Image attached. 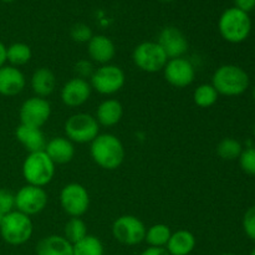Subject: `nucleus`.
<instances>
[{
	"mask_svg": "<svg viewBox=\"0 0 255 255\" xmlns=\"http://www.w3.org/2000/svg\"><path fill=\"white\" fill-rule=\"evenodd\" d=\"M90 154L97 166L107 171H115L124 163L125 147L117 136L102 133L91 142Z\"/></svg>",
	"mask_w": 255,
	"mask_h": 255,
	"instance_id": "obj_1",
	"label": "nucleus"
},
{
	"mask_svg": "<svg viewBox=\"0 0 255 255\" xmlns=\"http://www.w3.org/2000/svg\"><path fill=\"white\" fill-rule=\"evenodd\" d=\"M212 85L219 95L239 96L249 87V76L246 70L237 65H222L212 77Z\"/></svg>",
	"mask_w": 255,
	"mask_h": 255,
	"instance_id": "obj_2",
	"label": "nucleus"
},
{
	"mask_svg": "<svg viewBox=\"0 0 255 255\" xmlns=\"http://www.w3.org/2000/svg\"><path fill=\"white\" fill-rule=\"evenodd\" d=\"M218 29L226 41L239 44L248 39L252 31V20L247 12L236 6L229 7L219 17Z\"/></svg>",
	"mask_w": 255,
	"mask_h": 255,
	"instance_id": "obj_3",
	"label": "nucleus"
},
{
	"mask_svg": "<svg viewBox=\"0 0 255 255\" xmlns=\"http://www.w3.org/2000/svg\"><path fill=\"white\" fill-rule=\"evenodd\" d=\"M22 176L30 186L42 187L50 183L55 176V163L45 151L27 154L22 163Z\"/></svg>",
	"mask_w": 255,
	"mask_h": 255,
	"instance_id": "obj_4",
	"label": "nucleus"
},
{
	"mask_svg": "<svg viewBox=\"0 0 255 255\" xmlns=\"http://www.w3.org/2000/svg\"><path fill=\"white\" fill-rule=\"evenodd\" d=\"M34 232L32 221L29 216L19 211L5 214L0 227V234L4 242L10 246H22L30 241Z\"/></svg>",
	"mask_w": 255,
	"mask_h": 255,
	"instance_id": "obj_5",
	"label": "nucleus"
},
{
	"mask_svg": "<svg viewBox=\"0 0 255 255\" xmlns=\"http://www.w3.org/2000/svg\"><path fill=\"white\" fill-rule=\"evenodd\" d=\"M65 134L72 143H91L100 134V125L89 114H75L65 122Z\"/></svg>",
	"mask_w": 255,
	"mask_h": 255,
	"instance_id": "obj_6",
	"label": "nucleus"
},
{
	"mask_svg": "<svg viewBox=\"0 0 255 255\" xmlns=\"http://www.w3.org/2000/svg\"><path fill=\"white\" fill-rule=\"evenodd\" d=\"M133 64L141 71L153 74L162 71L166 66L168 57L157 41H144L134 47L132 52Z\"/></svg>",
	"mask_w": 255,
	"mask_h": 255,
	"instance_id": "obj_7",
	"label": "nucleus"
},
{
	"mask_svg": "<svg viewBox=\"0 0 255 255\" xmlns=\"http://www.w3.org/2000/svg\"><path fill=\"white\" fill-rule=\"evenodd\" d=\"M126 82L124 70L117 65L106 64L95 70L90 85L101 95H114L119 92Z\"/></svg>",
	"mask_w": 255,
	"mask_h": 255,
	"instance_id": "obj_8",
	"label": "nucleus"
},
{
	"mask_svg": "<svg viewBox=\"0 0 255 255\" xmlns=\"http://www.w3.org/2000/svg\"><path fill=\"white\" fill-rule=\"evenodd\" d=\"M146 226L137 217L125 214L119 217L112 224V236L124 246H137L142 243L146 237Z\"/></svg>",
	"mask_w": 255,
	"mask_h": 255,
	"instance_id": "obj_9",
	"label": "nucleus"
},
{
	"mask_svg": "<svg viewBox=\"0 0 255 255\" xmlns=\"http://www.w3.org/2000/svg\"><path fill=\"white\" fill-rule=\"evenodd\" d=\"M61 208L71 218H80L90 207V194L80 183H69L60 192Z\"/></svg>",
	"mask_w": 255,
	"mask_h": 255,
	"instance_id": "obj_10",
	"label": "nucleus"
},
{
	"mask_svg": "<svg viewBox=\"0 0 255 255\" xmlns=\"http://www.w3.org/2000/svg\"><path fill=\"white\" fill-rule=\"evenodd\" d=\"M47 201L49 197L42 187L26 184L15 194V208L29 217L35 216L46 208Z\"/></svg>",
	"mask_w": 255,
	"mask_h": 255,
	"instance_id": "obj_11",
	"label": "nucleus"
},
{
	"mask_svg": "<svg viewBox=\"0 0 255 255\" xmlns=\"http://www.w3.org/2000/svg\"><path fill=\"white\" fill-rule=\"evenodd\" d=\"M19 116L22 125L41 128L51 116V105L46 99L32 96L22 102Z\"/></svg>",
	"mask_w": 255,
	"mask_h": 255,
	"instance_id": "obj_12",
	"label": "nucleus"
},
{
	"mask_svg": "<svg viewBox=\"0 0 255 255\" xmlns=\"http://www.w3.org/2000/svg\"><path fill=\"white\" fill-rule=\"evenodd\" d=\"M162 71L166 81L177 89H183L192 85L196 77V69L192 62L184 57L168 60Z\"/></svg>",
	"mask_w": 255,
	"mask_h": 255,
	"instance_id": "obj_13",
	"label": "nucleus"
},
{
	"mask_svg": "<svg viewBox=\"0 0 255 255\" xmlns=\"http://www.w3.org/2000/svg\"><path fill=\"white\" fill-rule=\"evenodd\" d=\"M159 46L167 55L168 60L183 57V55L188 51V40L186 35L176 26H167L159 32L158 40Z\"/></svg>",
	"mask_w": 255,
	"mask_h": 255,
	"instance_id": "obj_14",
	"label": "nucleus"
},
{
	"mask_svg": "<svg viewBox=\"0 0 255 255\" xmlns=\"http://www.w3.org/2000/svg\"><path fill=\"white\" fill-rule=\"evenodd\" d=\"M91 91L92 87L90 82H87V80L74 77L62 86L61 101L69 107L82 106L89 101Z\"/></svg>",
	"mask_w": 255,
	"mask_h": 255,
	"instance_id": "obj_15",
	"label": "nucleus"
},
{
	"mask_svg": "<svg viewBox=\"0 0 255 255\" xmlns=\"http://www.w3.org/2000/svg\"><path fill=\"white\" fill-rule=\"evenodd\" d=\"M26 85V79L22 71L11 65L0 67V95L2 96H16Z\"/></svg>",
	"mask_w": 255,
	"mask_h": 255,
	"instance_id": "obj_16",
	"label": "nucleus"
},
{
	"mask_svg": "<svg viewBox=\"0 0 255 255\" xmlns=\"http://www.w3.org/2000/svg\"><path fill=\"white\" fill-rule=\"evenodd\" d=\"M87 51L92 61L106 65L110 64L116 55V46L110 37L105 35H94L87 42Z\"/></svg>",
	"mask_w": 255,
	"mask_h": 255,
	"instance_id": "obj_17",
	"label": "nucleus"
},
{
	"mask_svg": "<svg viewBox=\"0 0 255 255\" xmlns=\"http://www.w3.org/2000/svg\"><path fill=\"white\" fill-rule=\"evenodd\" d=\"M15 136H16L17 141L25 147V149L29 151V153L44 151L45 147H46L47 142L46 138H45L44 132L41 131V128H37V127L20 124L16 127Z\"/></svg>",
	"mask_w": 255,
	"mask_h": 255,
	"instance_id": "obj_18",
	"label": "nucleus"
},
{
	"mask_svg": "<svg viewBox=\"0 0 255 255\" xmlns=\"http://www.w3.org/2000/svg\"><path fill=\"white\" fill-rule=\"evenodd\" d=\"M55 164H65L72 161L75 146L66 137H54L46 143L44 149Z\"/></svg>",
	"mask_w": 255,
	"mask_h": 255,
	"instance_id": "obj_19",
	"label": "nucleus"
},
{
	"mask_svg": "<svg viewBox=\"0 0 255 255\" xmlns=\"http://www.w3.org/2000/svg\"><path fill=\"white\" fill-rule=\"evenodd\" d=\"M36 255H74V246L64 236H47L36 244Z\"/></svg>",
	"mask_w": 255,
	"mask_h": 255,
	"instance_id": "obj_20",
	"label": "nucleus"
},
{
	"mask_svg": "<svg viewBox=\"0 0 255 255\" xmlns=\"http://www.w3.org/2000/svg\"><path fill=\"white\" fill-rule=\"evenodd\" d=\"M124 116V107L117 100L109 99L102 101L96 110V117L99 125L105 127L116 126Z\"/></svg>",
	"mask_w": 255,
	"mask_h": 255,
	"instance_id": "obj_21",
	"label": "nucleus"
},
{
	"mask_svg": "<svg viewBox=\"0 0 255 255\" xmlns=\"http://www.w3.org/2000/svg\"><path fill=\"white\" fill-rule=\"evenodd\" d=\"M31 89L35 96L46 99L56 89V76L47 67H40L31 76Z\"/></svg>",
	"mask_w": 255,
	"mask_h": 255,
	"instance_id": "obj_22",
	"label": "nucleus"
},
{
	"mask_svg": "<svg viewBox=\"0 0 255 255\" xmlns=\"http://www.w3.org/2000/svg\"><path fill=\"white\" fill-rule=\"evenodd\" d=\"M196 237L186 229L172 233L166 249L171 255H189L196 248Z\"/></svg>",
	"mask_w": 255,
	"mask_h": 255,
	"instance_id": "obj_23",
	"label": "nucleus"
},
{
	"mask_svg": "<svg viewBox=\"0 0 255 255\" xmlns=\"http://www.w3.org/2000/svg\"><path fill=\"white\" fill-rule=\"evenodd\" d=\"M172 236V232L168 226L163 223L153 224L146 231L144 241L147 242L149 247H157V248H166L169 238Z\"/></svg>",
	"mask_w": 255,
	"mask_h": 255,
	"instance_id": "obj_24",
	"label": "nucleus"
},
{
	"mask_svg": "<svg viewBox=\"0 0 255 255\" xmlns=\"http://www.w3.org/2000/svg\"><path fill=\"white\" fill-rule=\"evenodd\" d=\"M31 49L24 42H14L6 47V61H9L11 66L19 67L26 65L31 60Z\"/></svg>",
	"mask_w": 255,
	"mask_h": 255,
	"instance_id": "obj_25",
	"label": "nucleus"
},
{
	"mask_svg": "<svg viewBox=\"0 0 255 255\" xmlns=\"http://www.w3.org/2000/svg\"><path fill=\"white\" fill-rule=\"evenodd\" d=\"M219 94L214 89L212 84H202L194 90L193 101L201 109H208L212 107L218 101Z\"/></svg>",
	"mask_w": 255,
	"mask_h": 255,
	"instance_id": "obj_26",
	"label": "nucleus"
},
{
	"mask_svg": "<svg viewBox=\"0 0 255 255\" xmlns=\"http://www.w3.org/2000/svg\"><path fill=\"white\" fill-rule=\"evenodd\" d=\"M74 255H104V244L97 237L87 234L74 244Z\"/></svg>",
	"mask_w": 255,
	"mask_h": 255,
	"instance_id": "obj_27",
	"label": "nucleus"
},
{
	"mask_svg": "<svg viewBox=\"0 0 255 255\" xmlns=\"http://www.w3.org/2000/svg\"><path fill=\"white\" fill-rule=\"evenodd\" d=\"M87 236V226L81 218H70L65 224L64 237L74 246Z\"/></svg>",
	"mask_w": 255,
	"mask_h": 255,
	"instance_id": "obj_28",
	"label": "nucleus"
},
{
	"mask_svg": "<svg viewBox=\"0 0 255 255\" xmlns=\"http://www.w3.org/2000/svg\"><path fill=\"white\" fill-rule=\"evenodd\" d=\"M242 152H243V147L239 141L236 138H224L217 146V153L222 159L226 161H234L241 157Z\"/></svg>",
	"mask_w": 255,
	"mask_h": 255,
	"instance_id": "obj_29",
	"label": "nucleus"
},
{
	"mask_svg": "<svg viewBox=\"0 0 255 255\" xmlns=\"http://www.w3.org/2000/svg\"><path fill=\"white\" fill-rule=\"evenodd\" d=\"M70 36L74 40L75 42H79V44H87V42L91 40V37L94 36L92 34L91 27L87 26L86 24H75L74 26L70 30Z\"/></svg>",
	"mask_w": 255,
	"mask_h": 255,
	"instance_id": "obj_30",
	"label": "nucleus"
},
{
	"mask_svg": "<svg viewBox=\"0 0 255 255\" xmlns=\"http://www.w3.org/2000/svg\"><path fill=\"white\" fill-rule=\"evenodd\" d=\"M238 159L241 168L247 174L255 176V147H248V148L243 149Z\"/></svg>",
	"mask_w": 255,
	"mask_h": 255,
	"instance_id": "obj_31",
	"label": "nucleus"
},
{
	"mask_svg": "<svg viewBox=\"0 0 255 255\" xmlns=\"http://www.w3.org/2000/svg\"><path fill=\"white\" fill-rule=\"evenodd\" d=\"M74 71L75 74H76V76L75 77H79V79H82V80H87V79H91V76L94 75L95 67H94V64H92L90 60L81 59L75 64Z\"/></svg>",
	"mask_w": 255,
	"mask_h": 255,
	"instance_id": "obj_32",
	"label": "nucleus"
},
{
	"mask_svg": "<svg viewBox=\"0 0 255 255\" xmlns=\"http://www.w3.org/2000/svg\"><path fill=\"white\" fill-rule=\"evenodd\" d=\"M15 208V194L9 189L0 188V213L7 214Z\"/></svg>",
	"mask_w": 255,
	"mask_h": 255,
	"instance_id": "obj_33",
	"label": "nucleus"
},
{
	"mask_svg": "<svg viewBox=\"0 0 255 255\" xmlns=\"http://www.w3.org/2000/svg\"><path fill=\"white\" fill-rule=\"evenodd\" d=\"M243 228L247 236L255 242V206L251 207L244 214Z\"/></svg>",
	"mask_w": 255,
	"mask_h": 255,
	"instance_id": "obj_34",
	"label": "nucleus"
},
{
	"mask_svg": "<svg viewBox=\"0 0 255 255\" xmlns=\"http://www.w3.org/2000/svg\"><path fill=\"white\" fill-rule=\"evenodd\" d=\"M234 2H236L237 9L242 10L247 14L255 9V0H234Z\"/></svg>",
	"mask_w": 255,
	"mask_h": 255,
	"instance_id": "obj_35",
	"label": "nucleus"
},
{
	"mask_svg": "<svg viewBox=\"0 0 255 255\" xmlns=\"http://www.w3.org/2000/svg\"><path fill=\"white\" fill-rule=\"evenodd\" d=\"M141 255H171L166 248H157V247H148L142 252Z\"/></svg>",
	"mask_w": 255,
	"mask_h": 255,
	"instance_id": "obj_36",
	"label": "nucleus"
},
{
	"mask_svg": "<svg viewBox=\"0 0 255 255\" xmlns=\"http://www.w3.org/2000/svg\"><path fill=\"white\" fill-rule=\"evenodd\" d=\"M6 62V46L0 41V67H2Z\"/></svg>",
	"mask_w": 255,
	"mask_h": 255,
	"instance_id": "obj_37",
	"label": "nucleus"
},
{
	"mask_svg": "<svg viewBox=\"0 0 255 255\" xmlns=\"http://www.w3.org/2000/svg\"><path fill=\"white\" fill-rule=\"evenodd\" d=\"M4 217H5V214L0 213V227H1V224H2V221H4Z\"/></svg>",
	"mask_w": 255,
	"mask_h": 255,
	"instance_id": "obj_38",
	"label": "nucleus"
},
{
	"mask_svg": "<svg viewBox=\"0 0 255 255\" xmlns=\"http://www.w3.org/2000/svg\"><path fill=\"white\" fill-rule=\"evenodd\" d=\"M2 2H12V1H15V0H1Z\"/></svg>",
	"mask_w": 255,
	"mask_h": 255,
	"instance_id": "obj_39",
	"label": "nucleus"
},
{
	"mask_svg": "<svg viewBox=\"0 0 255 255\" xmlns=\"http://www.w3.org/2000/svg\"><path fill=\"white\" fill-rule=\"evenodd\" d=\"M253 100H254V102H255V86L253 87Z\"/></svg>",
	"mask_w": 255,
	"mask_h": 255,
	"instance_id": "obj_40",
	"label": "nucleus"
},
{
	"mask_svg": "<svg viewBox=\"0 0 255 255\" xmlns=\"http://www.w3.org/2000/svg\"><path fill=\"white\" fill-rule=\"evenodd\" d=\"M221 255H234V254H232V253H223V254H221Z\"/></svg>",
	"mask_w": 255,
	"mask_h": 255,
	"instance_id": "obj_41",
	"label": "nucleus"
},
{
	"mask_svg": "<svg viewBox=\"0 0 255 255\" xmlns=\"http://www.w3.org/2000/svg\"><path fill=\"white\" fill-rule=\"evenodd\" d=\"M251 255H255V248L253 249V251H252V253H251Z\"/></svg>",
	"mask_w": 255,
	"mask_h": 255,
	"instance_id": "obj_42",
	"label": "nucleus"
},
{
	"mask_svg": "<svg viewBox=\"0 0 255 255\" xmlns=\"http://www.w3.org/2000/svg\"><path fill=\"white\" fill-rule=\"evenodd\" d=\"M159 1H172V0H159Z\"/></svg>",
	"mask_w": 255,
	"mask_h": 255,
	"instance_id": "obj_43",
	"label": "nucleus"
},
{
	"mask_svg": "<svg viewBox=\"0 0 255 255\" xmlns=\"http://www.w3.org/2000/svg\"><path fill=\"white\" fill-rule=\"evenodd\" d=\"M254 136H255V124H254Z\"/></svg>",
	"mask_w": 255,
	"mask_h": 255,
	"instance_id": "obj_44",
	"label": "nucleus"
}]
</instances>
